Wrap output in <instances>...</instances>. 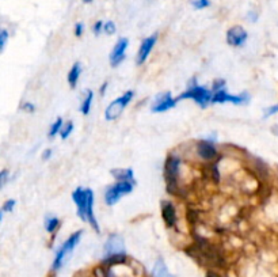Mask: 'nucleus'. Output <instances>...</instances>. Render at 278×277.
Wrapping results in <instances>:
<instances>
[{
  "label": "nucleus",
  "mask_w": 278,
  "mask_h": 277,
  "mask_svg": "<svg viewBox=\"0 0 278 277\" xmlns=\"http://www.w3.org/2000/svg\"><path fill=\"white\" fill-rule=\"evenodd\" d=\"M250 95L247 93L243 94H229L226 89L217 90L213 91V98H212V103H226V102H231L233 105H246L249 103Z\"/></svg>",
  "instance_id": "obj_7"
},
{
  "label": "nucleus",
  "mask_w": 278,
  "mask_h": 277,
  "mask_svg": "<svg viewBox=\"0 0 278 277\" xmlns=\"http://www.w3.org/2000/svg\"><path fill=\"white\" fill-rule=\"evenodd\" d=\"M212 98H213V91L197 84V79H194V83H190L187 86V90L179 95L178 100H193L201 107H206L209 103H212Z\"/></svg>",
  "instance_id": "obj_3"
},
{
  "label": "nucleus",
  "mask_w": 278,
  "mask_h": 277,
  "mask_svg": "<svg viewBox=\"0 0 278 277\" xmlns=\"http://www.w3.org/2000/svg\"><path fill=\"white\" fill-rule=\"evenodd\" d=\"M133 190V183L126 181H117L110 188L106 189L104 192V202L107 205H114L117 201H120L122 197H125Z\"/></svg>",
  "instance_id": "obj_5"
},
{
  "label": "nucleus",
  "mask_w": 278,
  "mask_h": 277,
  "mask_svg": "<svg viewBox=\"0 0 278 277\" xmlns=\"http://www.w3.org/2000/svg\"><path fill=\"white\" fill-rule=\"evenodd\" d=\"M191 6L196 10H203V8H208L210 6V0H193Z\"/></svg>",
  "instance_id": "obj_22"
},
{
  "label": "nucleus",
  "mask_w": 278,
  "mask_h": 277,
  "mask_svg": "<svg viewBox=\"0 0 278 277\" xmlns=\"http://www.w3.org/2000/svg\"><path fill=\"white\" fill-rule=\"evenodd\" d=\"M273 132L278 136V126H274V128H273Z\"/></svg>",
  "instance_id": "obj_35"
},
{
  "label": "nucleus",
  "mask_w": 278,
  "mask_h": 277,
  "mask_svg": "<svg viewBox=\"0 0 278 277\" xmlns=\"http://www.w3.org/2000/svg\"><path fill=\"white\" fill-rule=\"evenodd\" d=\"M206 277H221L220 275H217V273H213V272H208L206 273Z\"/></svg>",
  "instance_id": "obj_32"
},
{
  "label": "nucleus",
  "mask_w": 278,
  "mask_h": 277,
  "mask_svg": "<svg viewBox=\"0 0 278 277\" xmlns=\"http://www.w3.org/2000/svg\"><path fill=\"white\" fill-rule=\"evenodd\" d=\"M162 218L167 227H175L177 226V209L173 202L163 201L162 202Z\"/></svg>",
  "instance_id": "obj_13"
},
{
  "label": "nucleus",
  "mask_w": 278,
  "mask_h": 277,
  "mask_svg": "<svg viewBox=\"0 0 278 277\" xmlns=\"http://www.w3.org/2000/svg\"><path fill=\"white\" fill-rule=\"evenodd\" d=\"M197 152L198 155L205 160H210L217 155V150L216 147L208 140H200L197 143Z\"/></svg>",
  "instance_id": "obj_14"
},
{
  "label": "nucleus",
  "mask_w": 278,
  "mask_h": 277,
  "mask_svg": "<svg viewBox=\"0 0 278 277\" xmlns=\"http://www.w3.org/2000/svg\"><path fill=\"white\" fill-rule=\"evenodd\" d=\"M134 93L132 90L126 91L125 94H122L120 98H117L111 102L109 106L106 107L104 110V118L107 121H113V120H117L122 114V112L125 110V107L130 103V101L133 98Z\"/></svg>",
  "instance_id": "obj_6"
},
{
  "label": "nucleus",
  "mask_w": 278,
  "mask_h": 277,
  "mask_svg": "<svg viewBox=\"0 0 278 277\" xmlns=\"http://www.w3.org/2000/svg\"><path fill=\"white\" fill-rule=\"evenodd\" d=\"M83 3H86V4H90V3H93L94 0H81Z\"/></svg>",
  "instance_id": "obj_34"
},
{
  "label": "nucleus",
  "mask_w": 278,
  "mask_h": 277,
  "mask_svg": "<svg viewBox=\"0 0 278 277\" xmlns=\"http://www.w3.org/2000/svg\"><path fill=\"white\" fill-rule=\"evenodd\" d=\"M72 200L77 206V215L79 218L88 223L94 228V231L99 232V226L95 215H94V192L90 188H77L72 193Z\"/></svg>",
  "instance_id": "obj_1"
},
{
  "label": "nucleus",
  "mask_w": 278,
  "mask_h": 277,
  "mask_svg": "<svg viewBox=\"0 0 278 277\" xmlns=\"http://www.w3.org/2000/svg\"><path fill=\"white\" fill-rule=\"evenodd\" d=\"M51 155H52V150H47L45 152L42 153V159L48 160L49 158H51Z\"/></svg>",
  "instance_id": "obj_31"
},
{
  "label": "nucleus",
  "mask_w": 278,
  "mask_h": 277,
  "mask_svg": "<svg viewBox=\"0 0 278 277\" xmlns=\"http://www.w3.org/2000/svg\"><path fill=\"white\" fill-rule=\"evenodd\" d=\"M83 31H84V25L79 22V24L75 25V36L76 37H81L83 34Z\"/></svg>",
  "instance_id": "obj_28"
},
{
  "label": "nucleus",
  "mask_w": 278,
  "mask_h": 277,
  "mask_svg": "<svg viewBox=\"0 0 278 277\" xmlns=\"http://www.w3.org/2000/svg\"><path fill=\"white\" fill-rule=\"evenodd\" d=\"M103 26H104V24L102 22V21H98V22H95L94 24V27H93V31H94V34L95 36H99L102 31H103Z\"/></svg>",
  "instance_id": "obj_26"
},
{
  "label": "nucleus",
  "mask_w": 278,
  "mask_h": 277,
  "mask_svg": "<svg viewBox=\"0 0 278 277\" xmlns=\"http://www.w3.org/2000/svg\"><path fill=\"white\" fill-rule=\"evenodd\" d=\"M103 31L106 34H109V36H113V34H116L117 31V26L116 24L113 22V21H107L103 26Z\"/></svg>",
  "instance_id": "obj_23"
},
{
  "label": "nucleus",
  "mask_w": 278,
  "mask_h": 277,
  "mask_svg": "<svg viewBox=\"0 0 278 277\" xmlns=\"http://www.w3.org/2000/svg\"><path fill=\"white\" fill-rule=\"evenodd\" d=\"M127 45H129V41H127V38H125V37H122V38H120L117 41L116 47L113 48V52L110 54V63L113 67H117V65H120L124 61Z\"/></svg>",
  "instance_id": "obj_11"
},
{
  "label": "nucleus",
  "mask_w": 278,
  "mask_h": 277,
  "mask_svg": "<svg viewBox=\"0 0 278 277\" xmlns=\"http://www.w3.org/2000/svg\"><path fill=\"white\" fill-rule=\"evenodd\" d=\"M58 226H60V220L54 216H48L45 220V228L49 234H53L54 231L57 230Z\"/></svg>",
  "instance_id": "obj_19"
},
{
  "label": "nucleus",
  "mask_w": 278,
  "mask_h": 277,
  "mask_svg": "<svg viewBox=\"0 0 278 277\" xmlns=\"http://www.w3.org/2000/svg\"><path fill=\"white\" fill-rule=\"evenodd\" d=\"M113 177L116 178L117 181H126V182L136 183V178H134V173L132 169H116V170H111Z\"/></svg>",
  "instance_id": "obj_15"
},
{
  "label": "nucleus",
  "mask_w": 278,
  "mask_h": 277,
  "mask_svg": "<svg viewBox=\"0 0 278 277\" xmlns=\"http://www.w3.org/2000/svg\"><path fill=\"white\" fill-rule=\"evenodd\" d=\"M126 258L125 243L120 235H111L103 246V262L107 265H114L124 262Z\"/></svg>",
  "instance_id": "obj_2"
},
{
  "label": "nucleus",
  "mask_w": 278,
  "mask_h": 277,
  "mask_svg": "<svg viewBox=\"0 0 278 277\" xmlns=\"http://www.w3.org/2000/svg\"><path fill=\"white\" fill-rule=\"evenodd\" d=\"M22 109H24V110H26V112H29V113H33L34 112V105H33V103H30V102H26V103H24V105H22Z\"/></svg>",
  "instance_id": "obj_29"
},
{
  "label": "nucleus",
  "mask_w": 278,
  "mask_h": 277,
  "mask_svg": "<svg viewBox=\"0 0 278 277\" xmlns=\"http://www.w3.org/2000/svg\"><path fill=\"white\" fill-rule=\"evenodd\" d=\"M177 105V101L171 97V93H163V94H159L156 97V100L152 105L151 110L153 113H163L167 112L170 109H173Z\"/></svg>",
  "instance_id": "obj_10"
},
{
  "label": "nucleus",
  "mask_w": 278,
  "mask_h": 277,
  "mask_svg": "<svg viewBox=\"0 0 278 277\" xmlns=\"http://www.w3.org/2000/svg\"><path fill=\"white\" fill-rule=\"evenodd\" d=\"M80 74H81L80 63H75V64L72 65L70 74H68V83H70V86L72 89H75L76 87V84L79 82V77H80Z\"/></svg>",
  "instance_id": "obj_17"
},
{
  "label": "nucleus",
  "mask_w": 278,
  "mask_h": 277,
  "mask_svg": "<svg viewBox=\"0 0 278 277\" xmlns=\"http://www.w3.org/2000/svg\"><path fill=\"white\" fill-rule=\"evenodd\" d=\"M7 40H8V31L6 29H3L0 31V50L3 52L4 48H6Z\"/></svg>",
  "instance_id": "obj_24"
},
{
  "label": "nucleus",
  "mask_w": 278,
  "mask_h": 277,
  "mask_svg": "<svg viewBox=\"0 0 278 277\" xmlns=\"http://www.w3.org/2000/svg\"><path fill=\"white\" fill-rule=\"evenodd\" d=\"M63 120L61 118H57L54 123H53L52 125H51V129H49V133H48V136L51 137V139H53L54 136L57 135V133H60L61 132V128H63Z\"/></svg>",
  "instance_id": "obj_20"
},
{
  "label": "nucleus",
  "mask_w": 278,
  "mask_h": 277,
  "mask_svg": "<svg viewBox=\"0 0 278 277\" xmlns=\"http://www.w3.org/2000/svg\"><path fill=\"white\" fill-rule=\"evenodd\" d=\"M81 235H83V231H76V232H74V234L60 246V249L56 252V255H54V261H53L52 265L53 271H58V269L68 261L72 252L75 250L77 243L80 242Z\"/></svg>",
  "instance_id": "obj_4"
},
{
  "label": "nucleus",
  "mask_w": 278,
  "mask_h": 277,
  "mask_svg": "<svg viewBox=\"0 0 278 277\" xmlns=\"http://www.w3.org/2000/svg\"><path fill=\"white\" fill-rule=\"evenodd\" d=\"M72 130H74V123L72 121H68V123H65L63 125V128H61V132H60V136H61V139H68L70 135L72 133Z\"/></svg>",
  "instance_id": "obj_21"
},
{
  "label": "nucleus",
  "mask_w": 278,
  "mask_h": 277,
  "mask_svg": "<svg viewBox=\"0 0 278 277\" xmlns=\"http://www.w3.org/2000/svg\"><path fill=\"white\" fill-rule=\"evenodd\" d=\"M247 38H249V34L242 26H233V27H231L227 31V42L231 47H243L246 41H247Z\"/></svg>",
  "instance_id": "obj_9"
},
{
  "label": "nucleus",
  "mask_w": 278,
  "mask_h": 277,
  "mask_svg": "<svg viewBox=\"0 0 278 277\" xmlns=\"http://www.w3.org/2000/svg\"><path fill=\"white\" fill-rule=\"evenodd\" d=\"M278 112V105H276V106H272L267 109L266 112H265V117H270L272 114H274V113Z\"/></svg>",
  "instance_id": "obj_30"
},
{
  "label": "nucleus",
  "mask_w": 278,
  "mask_h": 277,
  "mask_svg": "<svg viewBox=\"0 0 278 277\" xmlns=\"http://www.w3.org/2000/svg\"><path fill=\"white\" fill-rule=\"evenodd\" d=\"M152 276L153 277H173L171 276V273H170V271H168L166 262H164L162 258H159L156 262H155V266H153V269H152Z\"/></svg>",
  "instance_id": "obj_16"
},
{
  "label": "nucleus",
  "mask_w": 278,
  "mask_h": 277,
  "mask_svg": "<svg viewBox=\"0 0 278 277\" xmlns=\"http://www.w3.org/2000/svg\"><path fill=\"white\" fill-rule=\"evenodd\" d=\"M180 170V159L175 155L168 156L164 165V176H166V181L168 185H175L178 182V177H179Z\"/></svg>",
  "instance_id": "obj_8"
},
{
  "label": "nucleus",
  "mask_w": 278,
  "mask_h": 277,
  "mask_svg": "<svg viewBox=\"0 0 278 277\" xmlns=\"http://www.w3.org/2000/svg\"><path fill=\"white\" fill-rule=\"evenodd\" d=\"M15 204H17V201H15V200H7L6 202L3 204L1 212H3V213L12 212V211H14V208H15Z\"/></svg>",
  "instance_id": "obj_25"
},
{
  "label": "nucleus",
  "mask_w": 278,
  "mask_h": 277,
  "mask_svg": "<svg viewBox=\"0 0 278 277\" xmlns=\"http://www.w3.org/2000/svg\"><path fill=\"white\" fill-rule=\"evenodd\" d=\"M93 100H94L93 90H87V91H86V97H84V100L81 102V106H80L81 113H83L84 116H87L88 113H90V110H91Z\"/></svg>",
  "instance_id": "obj_18"
},
{
  "label": "nucleus",
  "mask_w": 278,
  "mask_h": 277,
  "mask_svg": "<svg viewBox=\"0 0 278 277\" xmlns=\"http://www.w3.org/2000/svg\"><path fill=\"white\" fill-rule=\"evenodd\" d=\"M157 41V34H152V36L147 37L144 41L141 42V45H140V49H139V53H137V64H143L145 60L148 59V56L151 54L152 49L155 47V44Z\"/></svg>",
  "instance_id": "obj_12"
},
{
  "label": "nucleus",
  "mask_w": 278,
  "mask_h": 277,
  "mask_svg": "<svg viewBox=\"0 0 278 277\" xmlns=\"http://www.w3.org/2000/svg\"><path fill=\"white\" fill-rule=\"evenodd\" d=\"M8 176H10V173L7 170H3L1 173H0V186L1 188H4L6 186V183H7V181H8Z\"/></svg>",
  "instance_id": "obj_27"
},
{
  "label": "nucleus",
  "mask_w": 278,
  "mask_h": 277,
  "mask_svg": "<svg viewBox=\"0 0 278 277\" xmlns=\"http://www.w3.org/2000/svg\"><path fill=\"white\" fill-rule=\"evenodd\" d=\"M106 87H107V83H104L103 86H102V90H101V93H102V94H104V90H106Z\"/></svg>",
  "instance_id": "obj_33"
}]
</instances>
